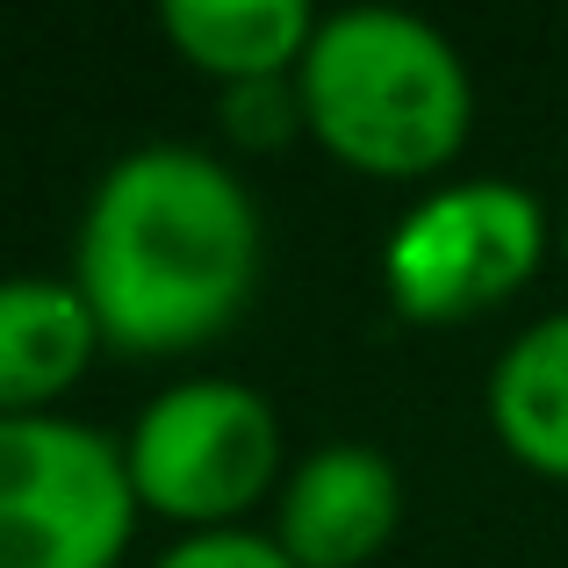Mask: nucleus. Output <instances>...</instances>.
I'll return each instance as SVG.
<instances>
[{"label": "nucleus", "instance_id": "nucleus-12", "mask_svg": "<svg viewBox=\"0 0 568 568\" xmlns=\"http://www.w3.org/2000/svg\"><path fill=\"white\" fill-rule=\"evenodd\" d=\"M555 237H561V260H568V202H561V223H555Z\"/></svg>", "mask_w": 568, "mask_h": 568}, {"label": "nucleus", "instance_id": "nucleus-6", "mask_svg": "<svg viewBox=\"0 0 568 568\" xmlns=\"http://www.w3.org/2000/svg\"><path fill=\"white\" fill-rule=\"evenodd\" d=\"M403 526V475L382 446L332 439L274 489V547L295 568H367Z\"/></svg>", "mask_w": 568, "mask_h": 568}, {"label": "nucleus", "instance_id": "nucleus-2", "mask_svg": "<svg viewBox=\"0 0 568 568\" xmlns=\"http://www.w3.org/2000/svg\"><path fill=\"white\" fill-rule=\"evenodd\" d=\"M303 130L367 181H432L475 130V80L439 22L403 8L317 14L295 65Z\"/></svg>", "mask_w": 568, "mask_h": 568}, {"label": "nucleus", "instance_id": "nucleus-5", "mask_svg": "<svg viewBox=\"0 0 568 568\" xmlns=\"http://www.w3.org/2000/svg\"><path fill=\"white\" fill-rule=\"evenodd\" d=\"M547 237L555 223H547L540 194H526L518 181H446L388 237V303L410 324L483 317L532 281V266L547 260Z\"/></svg>", "mask_w": 568, "mask_h": 568}, {"label": "nucleus", "instance_id": "nucleus-4", "mask_svg": "<svg viewBox=\"0 0 568 568\" xmlns=\"http://www.w3.org/2000/svg\"><path fill=\"white\" fill-rule=\"evenodd\" d=\"M138 532L123 446L80 417H0V568H115Z\"/></svg>", "mask_w": 568, "mask_h": 568}, {"label": "nucleus", "instance_id": "nucleus-7", "mask_svg": "<svg viewBox=\"0 0 568 568\" xmlns=\"http://www.w3.org/2000/svg\"><path fill=\"white\" fill-rule=\"evenodd\" d=\"M101 324L72 281L0 274V417H43L94 367Z\"/></svg>", "mask_w": 568, "mask_h": 568}, {"label": "nucleus", "instance_id": "nucleus-11", "mask_svg": "<svg viewBox=\"0 0 568 568\" xmlns=\"http://www.w3.org/2000/svg\"><path fill=\"white\" fill-rule=\"evenodd\" d=\"M152 568H295V561L274 547V532L223 526V532H181Z\"/></svg>", "mask_w": 568, "mask_h": 568}, {"label": "nucleus", "instance_id": "nucleus-1", "mask_svg": "<svg viewBox=\"0 0 568 568\" xmlns=\"http://www.w3.org/2000/svg\"><path fill=\"white\" fill-rule=\"evenodd\" d=\"M266 266L252 187L194 144H138L87 194L72 237V288L101 324V346L166 361L223 338L245 317Z\"/></svg>", "mask_w": 568, "mask_h": 568}, {"label": "nucleus", "instance_id": "nucleus-10", "mask_svg": "<svg viewBox=\"0 0 568 568\" xmlns=\"http://www.w3.org/2000/svg\"><path fill=\"white\" fill-rule=\"evenodd\" d=\"M303 130V101L295 80H252V87H223V138L245 152H274Z\"/></svg>", "mask_w": 568, "mask_h": 568}, {"label": "nucleus", "instance_id": "nucleus-8", "mask_svg": "<svg viewBox=\"0 0 568 568\" xmlns=\"http://www.w3.org/2000/svg\"><path fill=\"white\" fill-rule=\"evenodd\" d=\"M159 37L216 87L295 80L317 37V8L310 0H166Z\"/></svg>", "mask_w": 568, "mask_h": 568}, {"label": "nucleus", "instance_id": "nucleus-9", "mask_svg": "<svg viewBox=\"0 0 568 568\" xmlns=\"http://www.w3.org/2000/svg\"><path fill=\"white\" fill-rule=\"evenodd\" d=\"M489 432L518 468L568 483V310L526 324L489 367Z\"/></svg>", "mask_w": 568, "mask_h": 568}, {"label": "nucleus", "instance_id": "nucleus-3", "mask_svg": "<svg viewBox=\"0 0 568 568\" xmlns=\"http://www.w3.org/2000/svg\"><path fill=\"white\" fill-rule=\"evenodd\" d=\"M138 511H159L187 532H223L281 489V417L252 382L194 375L159 388L123 439Z\"/></svg>", "mask_w": 568, "mask_h": 568}]
</instances>
